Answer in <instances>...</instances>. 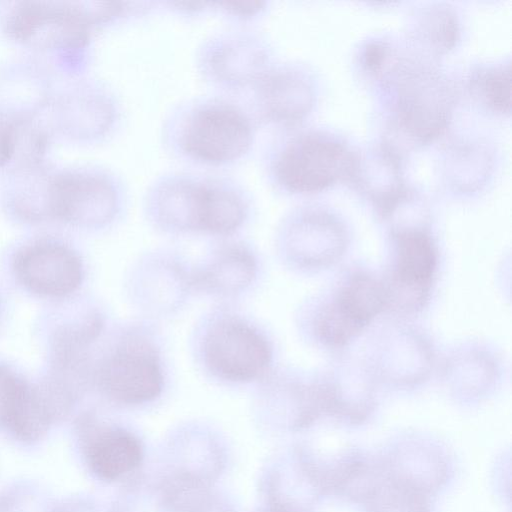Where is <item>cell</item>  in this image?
Masks as SVG:
<instances>
[{
	"label": "cell",
	"instance_id": "obj_22",
	"mask_svg": "<svg viewBox=\"0 0 512 512\" xmlns=\"http://www.w3.org/2000/svg\"><path fill=\"white\" fill-rule=\"evenodd\" d=\"M10 112H0V168L8 167L10 160Z\"/></svg>",
	"mask_w": 512,
	"mask_h": 512
},
{
	"label": "cell",
	"instance_id": "obj_5",
	"mask_svg": "<svg viewBox=\"0 0 512 512\" xmlns=\"http://www.w3.org/2000/svg\"><path fill=\"white\" fill-rule=\"evenodd\" d=\"M275 62L273 48L263 33L245 26L215 32L197 47L196 70L219 93H248Z\"/></svg>",
	"mask_w": 512,
	"mask_h": 512
},
{
	"label": "cell",
	"instance_id": "obj_21",
	"mask_svg": "<svg viewBox=\"0 0 512 512\" xmlns=\"http://www.w3.org/2000/svg\"><path fill=\"white\" fill-rule=\"evenodd\" d=\"M159 9L168 11L182 17H197L211 13V4L208 2L196 1H168L158 2Z\"/></svg>",
	"mask_w": 512,
	"mask_h": 512
},
{
	"label": "cell",
	"instance_id": "obj_3",
	"mask_svg": "<svg viewBox=\"0 0 512 512\" xmlns=\"http://www.w3.org/2000/svg\"><path fill=\"white\" fill-rule=\"evenodd\" d=\"M4 26L17 42L63 53L76 68L85 64L92 30L98 27L93 2H20Z\"/></svg>",
	"mask_w": 512,
	"mask_h": 512
},
{
	"label": "cell",
	"instance_id": "obj_4",
	"mask_svg": "<svg viewBox=\"0 0 512 512\" xmlns=\"http://www.w3.org/2000/svg\"><path fill=\"white\" fill-rule=\"evenodd\" d=\"M197 350L207 372L234 384L263 380L273 357L264 333L230 312L214 314L205 321L198 334Z\"/></svg>",
	"mask_w": 512,
	"mask_h": 512
},
{
	"label": "cell",
	"instance_id": "obj_19",
	"mask_svg": "<svg viewBox=\"0 0 512 512\" xmlns=\"http://www.w3.org/2000/svg\"><path fill=\"white\" fill-rule=\"evenodd\" d=\"M476 88L485 102L494 110L509 111L510 107V70L500 66L488 69L474 80Z\"/></svg>",
	"mask_w": 512,
	"mask_h": 512
},
{
	"label": "cell",
	"instance_id": "obj_20",
	"mask_svg": "<svg viewBox=\"0 0 512 512\" xmlns=\"http://www.w3.org/2000/svg\"><path fill=\"white\" fill-rule=\"evenodd\" d=\"M210 4L211 12L241 26L261 18L268 8V2L254 0H234Z\"/></svg>",
	"mask_w": 512,
	"mask_h": 512
},
{
	"label": "cell",
	"instance_id": "obj_12",
	"mask_svg": "<svg viewBox=\"0 0 512 512\" xmlns=\"http://www.w3.org/2000/svg\"><path fill=\"white\" fill-rule=\"evenodd\" d=\"M397 100L399 123L415 138L427 141L437 136L447 123L450 94L430 71L404 74Z\"/></svg>",
	"mask_w": 512,
	"mask_h": 512
},
{
	"label": "cell",
	"instance_id": "obj_13",
	"mask_svg": "<svg viewBox=\"0 0 512 512\" xmlns=\"http://www.w3.org/2000/svg\"><path fill=\"white\" fill-rule=\"evenodd\" d=\"M257 271V259L246 244L224 241L190 271L191 286L212 297H233L254 282Z\"/></svg>",
	"mask_w": 512,
	"mask_h": 512
},
{
	"label": "cell",
	"instance_id": "obj_14",
	"mask_svg": "<svg viewBox=\"0 0 512 512\" xmlns=\"http://www.w3.org/2000/svg\"><path fill=\"white\" fill-rule=\"evenodd\" d=\"M61 116L68 118V134L79 140L94 142L111 135L121 119V108L115 93L99 81H84L59 104Z\"/></svg>",
	"mask_w": 512,
	"mask_h": 512
},
{
	"label": "cell",
	"instance_id": "obj_8",
	"mask_svg": "<svg viewBox=\"0 0 512 512\" xmlns=\"http://www.w3.org/2000/svg\"><path fill=\"white\" fill-rule=\"evenodd\" d=\"M210 172H164L147 187L143 210L147 220L169 234H203L210 199Z\"/></svg>",
	"mask_w": 512,
	"mask_h": 512
},
{
	"label": "cell",
	"instance_id": "obj_11",
	"mask_svg": "<svg viewBox=\"0 0 512 512\" xmlns=\"http://www.w3.org/2000/svg\"><path fill=\"white\" fill-rule=\"evenodd\" d=\"M13 271L27 290L51 298L74 293L84 275L78 254L54 240H39L22 247L14 257Z\"/></svg>",
	"mask_w": 512,
	"mask_h": 512
},
{
	"label": "cell",
	"instance_id": "obj_1",
	"mask_svg": "<svg viewBox=\"0 0 512 512\" xmlns=\"http://www.w3.org/2000/svg\"><path fill=\"white\" fill-rule=\"evenodd\" d=\"M258 124L236 96H195L174 105L165 115L160 138L176 160L200 168H227L253 150Z\"/></svg>",
	"mask_w": 512,
	"mask_h": 512
},
{
	"label": "cell",
	"instance_id": "obj_16",
	"mask_svg": "<svg viewBox=\"0 0 512 512\" xmlns=\"http://www.w3.org/2000/svg\"><path fill=\"white\" fill-rule=\"evenodd\" d=\"M84 455L90 470L100 479L113 481L141 462L138 439L120 428H100L85 440Z\"/></svg>",
	"mask_w": 512,
	"mask_h": 512
},
{
	"label": "cell",
	"instance_id": "obj_18",
	"mask_svg": "<svg viewBox=\"0 0 512 512\" xmlns=\"http://www.w3.org/2000/svg\"><path fill=\"white\" fill-rule=\"evenodd\" d=\"M428 493L391 475H383L365 501L370 512H429Z\"/></svg>",
	"mask_w": 512,
	"mask_h": 512
},
{
	"label": "cell",
	"instance_id": "obj_9",
	"mask_svg": "<svg viewBox=\"0 0 512 512\" xmlns=\"http://www.w3.org/2000/svg\"><path fill=\"white\" fill-rule=\"evenodd\" d=\"M246 102L258 126L293 128L313 104L308 73L292 62H274L249 90Z\"/></svg>",
	"mask_w": 512,
	"mask_h": 512
},
{
	"label": "cell",
	"instance_id": "obj_15",
	"mask_svg": "<svg viewBox=\"0 0 512 512\" xmlns=\"http://www.w3.org/2000/svg\"><path fill=\"white\" fill-rule=\"evenodd\" d=\"M134 275L132 293L145 309L156 313L179 307L191 286L190 272L174 259H148Z\"/></svg>",
	"mask_w": 512,
	"mask_h": 512
},
{
	"label": "cell",
	"instance_id": "obj_7",
	"mask_svg": "<svg viewBox=\"0 0 512 512\" xmlns=\"http://www.w3.org/2000/svg\"><path fill=\"white\" fill-rule=\"evenodd\" d=\"M126 195L122 179L105 168L55 172L52 218L82 228H102L119 216Z\"/></svg>",
	"mask_w": 512,
	"mask_h": 512
},
{
	"label": "cell",
	"instance_id": "obj_6",
	"mask_svg": "<svg viewBox=\"0 0 512 512\" xmlns=\"http://www.w3.org/2000/svg\"><path fill=\"white\" fill-rule=\"evenodd\" d=\"M92 381L102 394L116 403L151 402L164 388L159 349L142 329L128 328L97 364Z\"/></svg>",
	"mask_w": 512,
	"mask_h": 512
},
{
	"label": "cell",
	"instance_id": "obj_10",
	"mask_svg": "<svg viewBox=\"0 0 512 512\" xmlns=\"http://www.w3.org/2000/svg\"><path fill=\"white\" fill-rule=\"evenodd\" d=\"M395 240V265L389 283L384 284L387 306L415 311L423 307L430 293L437 266L436 249L431 237L420 229L398 231Z\"/></svg>",
	"mask_w": 512,
	"mask_h": 512
},
{
	"label": "cell",
	"instance_id": "obj_23",
	"mask_svg": "<svg viewBox=\"0 0 512 512\" xmlns=\"http://www.w3.org/2000/svg\"><path fill=\"white\" fill-rule=\"evenodd\" d=\"M0 310H1V307H0Z\"/></svg>",
	"mask_w": 512,
	"mask_h": 512
},
{
	"label": "cell",
	"instance_id": "obj_17",
	"mask_svg": "<svg viewBox=\"0 0 512 512\" xmlns=\"http://www.w3.org/2000/svg\"><path fill=\"white\" fill-rule=\"evenodd\" d=\"M386 306L384 284L367 274L357 273L350 277L336 299L326 307L358 334Z\"/></svg>",
	"mask_w": 512,
	"mask_h": 512
},
{
	"label": "cell",
	"instance_id": "obj_2",
	"mask_svg": "<svg viewBox=\"0 0 512 512\" xmlns=\"http://www.w3.org/2000/svg\"><path fill=\"white\" fill-rule=\"evenodd\" d=\"M355 156L336 138L315 130L281 129L263 146L261 169L269 185L285 194H308L350 176Z\"/></svg>",
	"mask_w": 512,
	"mask_h": 512
}]
</instances>
